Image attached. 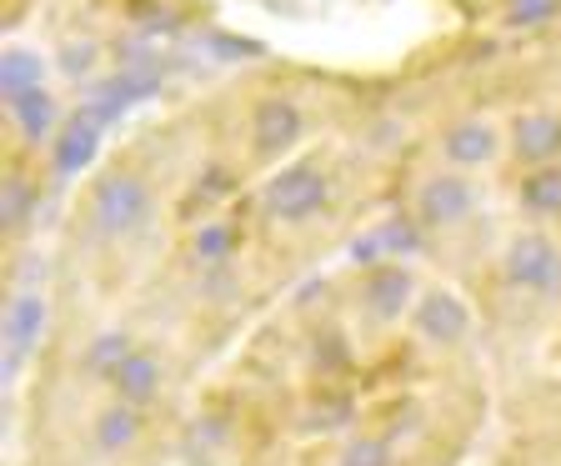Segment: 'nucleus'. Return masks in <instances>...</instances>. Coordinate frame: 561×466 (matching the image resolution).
<instances>
[{
	"label": "nucleus",
	"instance_id": "1",
	"mask_svg": "<svg viewBox=\"0 0 561 466\" xmlns=\"http://www.w3.org/2000/svg\"><path fill=\"white\" fill-rule=\"evenodd\" d=\"M151 216H156V196L136 171H111L95 181L91 221L105 241H130V236H140L151 226Z\"/></svg>",
	"mask_w": 561,
	"mask_h": 466
},
{
	"label": "nucleus",
	"instance_id": "2",
	"mask_svg": "<svg viewBox=\"0 0 561 466\" xmlns=\"http://www.w3.org/2000/svg\"><path fill=\"white\" fill-rule=\"evenodd\" d=\"M506 281L512 286H522V292L531 296H557L561 292V251L551 236L541 231H526L516 236L512 246H506Z\"/></svg>",
	"mask_w": 561,
	"mask_h": 466
},
{
	"label": "nucleus",
	"instance_id": "3",
	"mask_svg": "<svg viewBox=\"0 0 561 466\" xmlns=\"http://www.w3.org/2000/svg\"><path fill=\"white\" fill-rule=\"evenodd\" d=\"M321 206H327V175H321V166H311V161L286 166V171H280L276 181L266 186L271 221L301 226V221H311Z\"/></svg>",
	"mask_w": 561,
	"mask_h": 466
},
{
	"label": "nucleus",
	"instance_id": "4",
	"mask_svg": "<svg viewBox=\"0 0 561 466\" xmlns=\"http://www.w3.org/2000/svg\"><path fill=\"white\" fill-rule=\"evenodd\" d=\"M471 211H477V186H471L461 171H442V175H432V181L416 191V216L426 226H436V231L461 226Z\"/></svg>",
	"mask_w": 561,
	"mask_h": 466
},
{
	"label": "nucleus",
	"instance_id": "5",
	"mask_svg": "<svg viewBox=\"0 0 561 466\" xmlns=\"http://www.w3.org/2000/svg\"><path fill=\"white\" fill-rule=\"evenodd\" d=\"M411 321H416V331L426 341H436V346H461L471 331V311L461 296L451 292H426L416 302V311H411Z\"/></svg>",
	"mask_w": 561,
	"mask_h": 466
},
{
	"label": "nucleus",
	"instance_id": "6",
	"mask_svg": "<svg viewBox=\"0 0 561 466\" xmlns=\"http://www.w3.org/2000/svg\"><path fill=\"white\" fill-rule=\"evenodd\" d=\"M41 331H46V302L35 292H15L5 306V372H21Z\"/></svg>",
	"mask_w": 561,
	"mask_h": 466
},
{
	"label": "nucleus",
	"instance_id": "7",
	"mask_svg": "<svg viewBox=\"0 0 561 466\" xmlns=\"http://www.w3.org/2000/svg\"><path fill=\"white\" fill-rule=\"evenodd\" d=\"M101 111H76V116L60 126V136H56V175H76L85 161L95 156V146H101Z\"/></svg>",
	"mask_w": 561,
	"mask_h": 466
},
{
	"label": "nucleus",
	"instance_id": "8",
	"mask_svg": "<svg viewBox=\"0 0 561 466\" xmlns=\"http://www.w3.org/2000/svg\"><path fill=\"white\" fill-rule=\"evenodd\" d=\"M411 302H416V281H411L407 266H376L366 276V306H371V316L401 321L411 311Z\"/></svg>",
	"mask_w": 561,
	"mask_h": 466
},
{
	"label": "nucleus",
	"instance_id": "9",
	"mask_svg": "<svg viewBox=\"0 0 561 466\" xmlns=\"http://www.w3.org/2000/svg\"><path fill=\"white\" fill-rule=\"evenodd\" d=\"M301 136V111L291 101H261L256 116H251V140H256L261 156H280L286 146H296Z\"/></svg>",
	"mask_w": 561,
	"mask_h": 466
},
{
	"label": "nucleus",
	"instance_id": "10",
	"mask_svg": "<svg viewBox=\"0 0 561 466\" xmlns=\"http://www.w3.org/2000/svg\"><path fill=\"white\" fill-rule=\"evenodd\" d=\"M442 151L451 166H461V171H477V166H486L491 156H496V126L491 121H456L451 130L442 136Z\"/></svg>",
	"mask_w": 561,
	"mask_h": 466
},
{
	"label": "nucleus",
	"instance_id": "11",
	"mask_svg": "<svg viewBox=\"0 0 561 466\" xmlns=\"http://www.w3.org/2000/svg\"><path fill=\"white\" fill-rule=\"evenodd\" d=\"M165 382V366L156 351H130L126 362L116 366V376H111V386H116V401H130V407H146V401H156V391H161Z\"/></svg>",
	"mask_w": 561,
	"mask_h": 466
},
{
	"label": "nucleus",
	"instance_id": "12",
	"mask_svg": "<svg viewBox=\"0 0 561 466\" xmlns=\"http://www.w3.org/2000/svg\"><path fill=\"white\" fill-rule=\"evenodd\" d=\"M91 436H95V452H105V456L130 452V446L140 442V407H130V401H116V407H105L101 417H95Z\"/></svg>",
	"mask_w": 561,
	"mask_h": 466
},
{
	"label": "nucleus",
	"instance_id": "13",
	"mask_svg": "<svg viewBox=\"0 0 561 466\" xmlns=\"http://www.w3.org/2000/svg\"><path fill=\"white\" fill-rule=\"evenodd\" d=\"M516 151H522V161H551V156L561 151V121L557 116H526L522 126H516Z\"/></svg>",
	"mask_w": 561,
	"mask_h": 466
},
{
	"label": "nucleus",
	"instance_id": "14",
	"mask_svg": "<svg viewBox=\"0 0 561 466\" xmlns=\"http://www.w3.org/2000/svg\"><path fill=\"white\" fill-rule=\"evenodd\" d=\"M11 116H15V126L25 130V140H46L50 130H56V101L46 95V86H35V91L11 101Z\"/></svg>",
	"mask_w": 561,
	"mask_h": 466
},
{
	"label": "nucleus",
	"instance_id": "15",
	"mask_svg": "<svg viewBox=\"0 0 561 466\" xmlns=\"http://www.w3.org/2000/svg\"><path fill=\"white\" fill-rule=\"evenodd\" d=\"M0 81H5V101H15V95L35 91V86L46 81V60L25 46H11L5 60H0Z\"/></svg>",
	"mask_w": 561,
	"mask_h": 466
},
{
	"label": "nucleus",
	"instance_id": "16",
	"mask_svg": "<svg viewBox=\"0 0 561 466\" xmlns=\"http://www.w3.org/2000/svg\"><path fill=\"white\" fill-rule=\"evenodd\" d=\"M522 206L537 216H557L561 211V166H537L522 181Z\"/></svg>",
	"mask_w": 561,
	"mask_h": 466
},
{
	"label": "nucleus",
	"instance_id": "17",
	"mask_svg": "<svg viewBox=\"0 0 561 466\" xmlns=\"http://www.w3.org/2000/svg\"><path fill=\"white\" fill-rule=\"evenodd\" d=\"M130 351H136V346H130L126 331H105V337H95L91 351H85V372H91V376H116V366L126 362Z\"/></svg>",
	"mask_w": 561,
	"mask_h": 466
},
{
	"label": "nucleus",
	"instance_id": "18",
	"mask_svg": "<svg viewBox=\"0 0 561 466\" xmlns=\"http://www.w3.org/2000/svg\"><path fill=\"white\" fill-rule=\"evenodd\" d=\"M336 466H397V452L381 436H356V442L341 446Z\"/></svg>",
	"mask_w": 561,
	"mask_h": 466
},
{
	"label": "nucleus",
	"instance_id": "19",
	"mask_svg": "<svg viewBox=\"0 0 561 466\" xmlns=\"http://www.w3.org/2000/svg\"><path fill=\"white\" fill-rule=\"evenodd\" d=\"M231 226H206V231L196 236V261H206V266H216V261L231 257Z\"/></svg>",
	"mask_w": 561,
	"mask_h": 466
},
{
	"label": "nucleus",
	"instance_id": "20",
	"mask_svg": "<svg viewBox=\"0 0 561 466\" xmlns=\"http://www.w3.org/2000/svg\"><path fill=\"white\" fill-rule=\"evenodd\" d=\"M0 216H5V226H21L25 216H31V186H25V175L5 181V206H0Z\"/></svg>",
	"mask_w": 561,
	"mask_h": 466
}]
</instances>
